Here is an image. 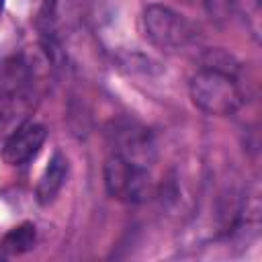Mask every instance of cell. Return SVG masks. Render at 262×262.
Masks as SVG:
<instances>
[{
  "instance_id": "1",
  "label": "cell",
  "mask_w": 262,
  "mask_h": 262,
  "mask_svg": "<svg viewBox=\"0 0 262 262\" xmlns=\"http://www.w3.org/2000/svg\"><path fill=\"white\" fill-rule=\"evenodd\" d=\"M188 94L196 108L213 117L235 115L244 104V92L235 74L217 68H201L190 78Z\"/></svg>"
},
{
  "instance_id": "2",
  "label": "cell",
  "mask_w": 262,
  "mask_h": 262,
  "mask_svg": "<svg viewBox=\"0 0 262 262\" xmlns=\"http://www.w3.org/2000/svg\"><path fill=\"white\" fill-rule=\"evenodd\" d=\"M143 33L147 41L166 53L190 51L196 41V29L176 10L164 4H149L141 16Z\"/></svg>"
},
{
  "instance_id": "3",
  "label": "cell",
  "mask_w": 262,
  "mask_h": 262,
  "mask_svg": "<svg viewBox=\"0 0 262 262\" xmlns=\"http://www.w3.org/2000/svg\"><path fill=\"white\" fill-rule=\"evenodd\" d=\"M104 186L113 199L133 205L149 201L156 192L149 168L133 164L119 154H113L104 164Z\"/></svg>"
},
{
  "instance_id": "4",
  "label": "cell",
  "mask_w": 262,
  "mask_h": 262,
  "mask_svg": "<svg viewBox=\"0 0 262 262\" xmlns=\"http://www.w3.org/2000/svg\"><path fill=\"white\" fill-rule=\"evenodd\" d=\"M113 143H115V154L121 158L149 168L156 160V141L149 129L137 125V123H119L115 125V131H111Z\"/></svg>"
},
{
  "instance_id": "5",
  "label": "cell",
  "mask_w": 262,
  "mask_h": 262,
  "mask_svg": "<svg viewBox=\"0 0 262 262\" xmlns=\"http://www.w3.org/2000/svg\"><path fill=\"white\" fill-rule=\"evenodd\" d=\"M47 137V129L39 123H23L18 125L2 145V160L8 166H25L29 164L39 149L43 147Z\"/></svg>"
},
{
  "instance_id": "6",
  "label": "cell",
  "mask_w": 262,
  "mask_h": 262,
  "mask_svg": "<svg viewBox=\"0 0 262 262\" xmlns=\"http://www.w3.org/2000/svg\"><path fill=\"white\" fill-rule=\"evenodd\" d=\"M211 6V12L221 14V12H231L235 14L250 35L258 41L260 39V18H262V0H207Z\"/></svg>"
},
{
  "instance_id": "7",
  "label": "cell",
  "mask_w": 262,
  "mask_h": 262,
  "mask_svg": "<svg viewBox=\"0 0 262 262\" xmlns=\"http://www.w3.org/2000/svg\"><path fill=\"white\" fill-rule=\"evenodd\" d=\"M66 178H68V160L59 151H55L51 156V160H49L43 176L39 178V184H37V201L41 205L51 203L59 194Z\"/></svg>"
},
{
  "instance_id": "8",
  "label": "cell",
  "mask_w": 262,
  "mask_h": 262,
  "mask_svg": "<svg viewBox=\"0 0 262 262\" xmlns=\"http://www.w3.org/2000/svg\"><path fill=\"white\" fill-rule=\"evenodd\" d=\"M35 239H37V231L33 223H20L16 227H12L4 237L0 248L6 254H25L31 248H35Z\"/></svg>"
},
{
  "instance_id": "9",
  "label": "cell",
  "mask_w": 262,
  "mask_h": 262,
  "mask_svg": "<svg viewBox=\"0 0 262 262\" xmlns=\"http://www.w3.org/2000/svg\"><path fill=\"white\" fill-rule=\"evenodd\" d=\"M2 8H4V0H0V14H2Z\"/></svg>"
}]
</instances>
